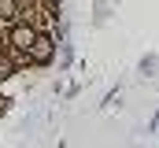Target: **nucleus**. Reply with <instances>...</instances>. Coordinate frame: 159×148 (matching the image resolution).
I'll return each mask as SVG.
<instances>
[{
	"label": "nucleus",
	"instance_id": "1",
	"mask_svg": "<svg viewBox=\"0 0 159 148\" xmlns=\"http://www.w3.org/2000/svg\"><path fill=\"white\" fill-rule=\"evenodd\" d=\"M34 41H37V30H34V26H26V22H15V26H11V34H7V44H11L15 52H26V56H30Z\"/></svg>",
	"mask_w": 159,
	"mask_h": 148
},
{
	"label": "nucleus",
	"instance_id": "3",
	"mask_svg": "<svg viewBox=\"0 0 159 148\" xmlns=\"http://www.w3.org/2000/svg\"><path fill=\"white\" fill-rule=\"evenodd\" d=\"M19 15V0H0V19H15Z\"/></svg>",
	"mask_w": 159,
	"mask_h": 148
},
{
	"label": "nucleus",
	"instance_id": "4",
	"mask_svg": "<svg viewBox=\"0 0 159 148\" xmlns=\"http://www.w3.org/2000/svg\"><path fill=\"white\" fill-rule=\"evenodd\" d=\"M4 78H11V63H7V59H0V81H4Z\"/></svg>",
	"mask_w": 159,
	"mask_h": 148
},
{
	"label": "nucleus",
	"instance_id": "2",
	"mask_svg": "<svg viewBox=\"0 0 159 148\" xmlns=\"http://www.w3.org/2000/svg\"><path fill=\"white\" fill-rule=\"evenodd\" d=\"M52 56H56V41H52V37H41V34H37L34 48H30V59H34V63H52Z\"/></svg>",
	"mask_w": 159,
	"mask_h": 148
}]
</instances>
